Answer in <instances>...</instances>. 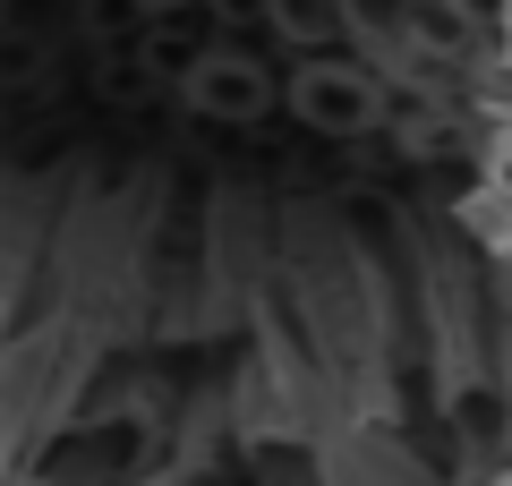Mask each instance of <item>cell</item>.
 Instances as JSON below:
<instances>
[{"mask_svg": "<svg viewBox=\"0 0 512 486\" xmlns=\"http://www.w3.org/2000/svg\"><path fill=\"white\" fill-rule=\"evenodd\" d=\"M128 26H146V18H137V9H128V0H94V35H128Z\"/></svg>", "mask_w": 512, "mask_h": 486, "instance_id": "9c48e42d", "label": "cell"}, {"mask_svg": "<svg viewBox=\"0 0 512 486\" xmlns=\"http://www.w3.org/2000/svg\"><path fill=\"white\" fill-rule=\"evenodd\" d=\"M350 35H376V43H410V0H342Z\"/></svg>", "mask_w": 512, "mask_h": 486, "instance_id": "ba28073f", "label": "cell"}, {"mask_svg": "<svg viewBox=\"0 0 512 486\" xmlns=\"http://www.w3.org/2000/svg\"><path fill=\"white\" fill-rule=\"evenodd\" d=\"M128 9H137V18H171V9H180V0H128Z\"/></svg>", "mask_w": 512, "mask_h": 486, "instance_id": "8fae6325", "label": "cell"}, {"mask_svg": "<svg viewBox=\"0 0 512 486\" xmlns=\"http://www.w3.org/2000/svg\"><path fill=\"white\" fill-rule=\"evenodd\" d=\"M188 111H205V120H231V128H256L265 111H274V77H265V60L248 52H197V69L180 77Z\"/></svg>", "mask_w": 512, "mask_h": 486, "instance_id": "7a4b0ae2", "label": "cell"}, {"mask_svg": "<svg viewBox=\"0 0 512 486\" xmlns=\"http://www.w3.org/2000/svg\"><path fill=\"white\" fill-rule=\"evenodd\" d=\"M495 26H504V43H512V0H504V9H495Z\"/></svg>", "mask_w": 512, "mask_h": 486, "instance_id": "7c38bea8", "label": "cell"}, {"mask_svg": "<svg viewBox=\"0 0 512 486\" xmlns=\"http://www.w3.org/2000/svg\"><path fill=\"white\" fill-rule=\"evenodd\" d=\"M256 478L265 486H325V469H316L308 444H282L274 435V444H256Z\"/></svg>", "mask_w": 512, "mask_h": 486, "instance_id": "5b68a950", "label": "cell"}, {"mask_svg": "<svg viewBox=\"0 0 512 486\" xmlns=\"http://www.w3.org/2000/svg\"><path fill=\"white\" fill-rule=\"evenodd\" d=\"M265 9H274V0H214L222 26H265Z\"/></svg>", "mask_w": 512, "mask_h": 486, "instance_id": "30bf717a", "label": "cell"}, {"mask_svg": "<svg viewBox=\"0 0 512 486\" xmlns=\"http://www.w3.org/2000/svg\"><path fill=\"white\" fill-rule=\"evenodd\" d=\"M265 26H282V35H291V43H308L316 60H333L325 43H342V35H350L342 0H274V9H265Z\"/></svg>", "mask_w": 512, "mask_h": 486, "instance_id": "277c9868", "label": "cell"}, {"mask_svg": "<svg viewBox=\"0 0 512 486\" xmlns=\"http://www.w3.org/2000/svg\"><path fill=\"white\" fill-rule=\"evenodd\" d=\"M154 86H163V77L146 69V52H137V43H111V60H103V94L111 103H146Z\"/></svg>", "mask_w": 512, "mask_h": 486, "instance_id": "8992f818", "label": "cell"}, {"mask_svg": "<svg viewBox=\"0 0 512 486\" xmlns=\"http://www.w3.org/2000/svg\"><path fill=\"white\" fill-rule=\"evenodd\" d=\"M453 427H461V444H470V452L504 461V452H512V401L487 393V384H461V393H453Z\"/></svg>", "mask_w": 512, "mask_h": 486, "instance_id": "3957f363", "label": "cell"}, {"mask_svg": "<svg viewBox=\"0 0 512 486\" xmlns=\"http://www.w3.org/2000/svg\"><path fill=\"white\" fill-rule=\"evenodd\" d=\"M291 111L316 137H367L376 111H384V86L367 69H350V60H308V69L291 77Z\"/></svg>", "mask_w": 512, "mask_h": 486, "instance_id": "6da1fadb", "label": "cell"}, {"mask_svg": "<svg viewBox=\"0 0 512 486\" xmlns=\"http://www.w3.org/2000/svg\"><path fill=\"white\" fill-rule=\"evenodd\" d=\"M410 43H436V52H461L470 43V18L453 0H410Z\"/></svg>", "mask_w": 512, "mask_h": 486, "instance_id": "52a82bcc", "label": "cell"}]
</instances>
